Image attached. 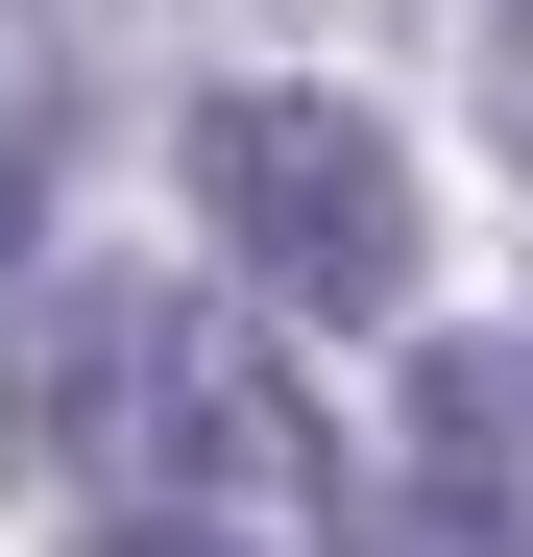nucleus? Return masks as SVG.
<instances>
[{
  "label": "nucleus",
  "mask_w": 533,
  "mask_h": 557,
  "mask_svg": "<svg viewBox=\"0 0 533 557\" xmlns=\"http://www.w3.org/2000/svg\"><path fill=\"white\" fill-rule=\"evenodd\" d=\"M412 460H436V485H461V509L509 485V388H485V363H412Z\"/></svg>",
  "instance_id": "7ed1b4c3"
},
{
  "label": "nucleus",
  "mask_w": 533,
  "mask_h": 557,
  "mask_svg": "<svg viewBox=\"0 0 533 557\" xmlns=\"http://www.w3.org/2000/svg\"><path fill=\"white\" fill-rule=\"evenodd\" d=\"M73 557H243V533H195V509H122V533H73Z\"/></svg>",
  "instance_id": "423d86ee"
},
{
  "label": "nucleus",
  "mask_w": 533,
  "mask_h": 557,
  "mask_svg": "<svg viewBox=\"0 0 533 557\" xmlns=\"http://www.w3.org/2000/svg\"><path fill=\"white\" fill-rule=\"evenodd\" d=\"M485 122H509V170H533V0L485 25Z\"/></svg>",
  "instance_id": "39448f33"
},
{
  "label": "nucleus",
  "mask_w": 533,
  "mask_h": 557,
  "mask_svg": "<svg viewBox=\"0 0 533 557\" xmlns=\"http://www.w3.org/2000/svg\"><path fill=\"white\" fill-rule=\"evenodd\" d=\"M339 557H509V509H461V485H412V509H364Z\"/></svg>",
  "instance_id": "20e7f679"
},
{
  "label": "nucleus",
  "mask_w": 533,
  "mask_h": 557,
  "mask_svg": "<svg viewBox=\"0 0 533 557\" xmlns=\"http://www.w3.org/2000/svg\"><path fill=\"white\" fill-rule=\"evenodd\" d=\"M25 436H49V460H146L195 533H315V412H292V363L219 339V315H170V292H73L49 363H25Z\"/></svg>",
  "instance_id": "f257e3e1"
},
{
  "label": "nucleus",
  "mask_w": 533,
  "mask_h": 557,
  "mask_svg": "<svg viewBox=\"0 0 533 557\" xmlns=\"http://www.w3.org/2000/svg\"><path fill=\"white\" fill-rule=\"evenodd\" d=\"M195 195L292 315H388L412 292V170H388L364 98H195Z\"/></svg>",
  "instance_id": "f03ea898"
},
{
  "label": "nucleus",
  "mask_w": 533,
  "mask_h": 557,
  "mask_svg": "<svg viewBox=\"0 0 533 557\" xmlns=\"http://www.w3.org/2000/svg\"><path fill=\"white\" fill-rule=\"evenodd\" d=\"M25 146H49V122H25V98H0V243H25Z\"/></svg>",
  "instance_id": "0eeeda50"
}]
</instances>
